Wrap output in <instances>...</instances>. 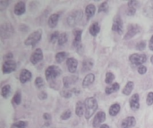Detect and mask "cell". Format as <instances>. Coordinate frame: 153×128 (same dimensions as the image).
<instances>
[{
    "instance_id": "obj_1",
    "label": "cell",
    "mask_w": 153,
    "mask_h": 128,
    "mask_svg": "<svg viewBox=\"0 0 153 128\" xmlns=\"http://www.w3.org/2000/svg\"><path fill=\"white\" fill-rule=\"evenodd\" d=\"M84 106H85V114H84L85 118L90 119L98 109L97 100L93 97H89L85 100Z\"/></svg>"
},
{
    "instance_id": "obj_2",
    "label": "cell",
    "mask_w": 153,
    "mask_h": 128,
    "mask_svg": "<svg viewBox=\"0 0 153 128\" xmlns=\"http://www.w3.org/2000/svg\"><path fill=\"white\" fill-rule=\"evenodd\" d=\"M82 10H74L66 18V21L67 24L71 27L75 26L76 24H78L82 19Z\"/></svg>"
},
{
    "instance_id": "obj_3",
    "label": "cell",
    "mask_w": 153,
    "mask_h": 128,
    "mask_svg": "<svg viewBox=\"0 0 153 128\" xmlns=\"http://www.w3.org/2000/svg\"><path fill=\"white\" fill-rule=\"evenodd\" d=\"M61 69L57 66L52 65L47 68L46 71H45V76L47 80H54L56 79V78H57L58 76H60L61 74Z\"/></svg>"
},
{
    "instance_id": "obj_4",
    "label": "cell",
    "mask_w": 153,
    "mask_h": 128,
    "mask_svg": "<svg viewBox=\"0 0 153 128\" xmlns=\"http://www.w3.org/2000/svg\"><path fill=\"white\" fill-rule=\"evenodd\" d=\"M41 39V30H36L34 32H32L24 41L25 45H30V46H34L36 44H38L39 42V40Z\"/></svg>"
},
{
    "instance_id": "obj_5",
    "label": "cell",
    "mask_w": 153,
    "mask_h": 128,
    "mask_svg": "<svg viewBox=\"0 0 153 128\" xmlns=\"http://www.w3.org/2000/svg\"><path fill=\"white\" fill-rule=\"evenodd\" d=\"M129 60L132 64L136 66H142V64H143L147 61V56L143 53H134L130 56Z\"/></svg>"
},
{
    "instance_id": "obj_6",
    "label": "cell",
    "mask_w": 153,
    "mask_h": 128,
    "mask_svg": "<svg viewBox=\"0 0 153 128\" xmlns=\"http://www.w3.org/2000/svg\"><path fill=\"white\" fill-rule=\"evenodd\" d=\"M141 32V27L136 25V24H131L128 26V29H127V32L125 36V39L126 40H128V39H131L133 38L135 35H137L138 33Z\"/></svg>"
},
{
    "instance_id": "obj_7",
    "label": "cell",
    "mask_w": 153,
    "mask_h": 128,
    "mask_svg": "<svg viewBox=\"0 0 153 128\" xmlns=\"http://www.w3.org/2000/svg\"><path fill=\"white\" fill-rule=\"evenodd\" d=\"M82 29H74V46L76 48L77 52L82 50Z\"/></svg>"
},
{
    "instance_id": "obj_8",
    "label": "cell",
    "mask_w": 153,
    "mask_h": 128,
    "mask_svg": "<svg viewBox=\"0 0 153 128\" xmlns=\"http://www.w3.org/2000/svg\"><path fill=\"white\" fill-rule=\"evenodd\" d=\"M15 69H16V63H15V61H11V60L4 61L3 66H2V71H3L4 74L12 73Z\"/></svg>"
},
{
    "instance_id": "obj_9",
    "label": "cell",
    "mask_w": 153,
    "mask_h": 128,
    "mask_svg": "<svg viewBox=\"0 0 153 128\" xmlns=\"http://www.w3.org/2000/svg\"><path fill=\"white\" fill-rule=\"evenodd\" d=\"M112 30L115 32H117L118 34H121L123 32V21L119 15H117L114 18L113 25H112Z\"/></svg>"
},
{
    "instance_id": "obj_10",
    "label": "cell",
    "mask_w": 153,
    "mask_h": 128,
    "mask_svg": "<svg viewBox=\"0 0 153 128\" xmlns=\"http://www.w3.org/2000/svg\"><path fill=\"white\" fill-rule=\"evenodd\" d=\"M43 60V53L40 48H37L30 56V62L34 65L38 64L39 61Z\"/></svg>"
},
{
    "instance_id": "obj_11",
    "label": "cell",
    "mask_w": 153,
    "mask_h": 128,
    "mask_svg": "<svg viewBox=\"0 0 153 128\" xmlns=\"http://www.w3.org/2000/svg\"><path fill=\"white\" fill-rule=\"evenodd\" d=\"M106 119V114L104 111H100L96 114V116L93 118V122H92V126L93 127L97 128L100 126V124H102Z\"/></svg>"
},
{
    "instance_id": "obj_12",
    "label": "cell",
    "mask_w": 153,
    "mask_h": 128,
    "mask_svg": "<svg viewBox=\"0 0 153 128\" xmlns=\"http://www.w3.org/2000/svg\"><path fill=\"white\" fill-rule=\"evenodd\" d=\"M13 33V27L10 24H4L1 26V36L2 38H7L10 37Z\"/></svg>"
},
{
    "instance_id": "obj_13",
    "label": "cell",
    "mask_w": 153,
    "mask_h": 128,
    "mask_svg": "<svg viewBox=\"0 0 153 128\" xmlns=\"http://www.w3.org/2000/svg\"><path fill=\"white\" fill-rule=\"evenodd\" d=\"M130 107L133 110L136 111L140 108V97L138 94H134L130 99Z\"/></svg>"
},
{
    "instance_id": "obj_14",
    "label": "cell",
    "mask_w": 153,
    "mask_h": 128,
    "mask_svg": "<svg viewBox=\"0 0 153 128\" xmlns=\"http://www.w3.org/2000/svg\"><path fill=\"white\" fill-rule=\"evenodd\" d=\"M32 74L30 70L28 69H22L21 73H20V82L22 84H25L28 81H30L31 79Z\"/></svg>"
},
{
    "instance_id": "obj_15",
    "label": "cell",
    "mask_w": 153,
    "mask_h": 128,
    "mask_svg": "<svg viewBox=\"0 0 153 128\" xmlns=\"http://www.w3.org/2000/svg\"><path fill=\"white\" fill-rule=\"evenodd\" d=\"M66 65H67V69H68L69 72L74 73L76 71V69H77L78 61L74 58H69V59H67Z\"/></svg>"
},
{
    "instance_id": "obj_16",
    "label": "cell",
    "mask_w": 153,
    "mask_h": 128,
    "mask_svg": "<svg viewBox=\"0 0 153 128\" xmlns=\"http://www.w3.org/2000/svg\"><path fill=\"white\" fill-rule=\"evenodd\" d=\"M143 13L145 16L149 18H153V0L146 3V4L143 7Z\"/></svg>"
},
{
    "instance_id": "obj_17",
    "label": "cell",
    "mask_w": 153,
    "mask_h": 128,
    "mask_svg": "<svg viewBox=\"0 0 153 128\" xmlns=\"http://www.w3.org/2000/svg\"><path fill=\"white\" fill-rule=\"evenodd\" d=\"M127 5H128L127 12H126L127 15L133 16L135 13V12H136L137 6L139 5V2L138 1H130V2H128Z\"/></svg>"
},
{
    "instance_id": "obj_18",
    "label": "cell",
    "mask_w": 153,
    "mask_h": 128,
    "mask_svg": "<svg viewBox=\"0 0 153 128\" xmlns=\"http://www.w3.org/2000/svg\"><path fill=\"white\" fill-rule=\"evenodd\" d=\"M135 118L134 117H128L126 118H125L121 124V127L122 128H131L133 127L135 125Z\"/></svg>"
},
{
    "instance_id": "obj_19",
    "label": "cell",
    "mask_w": 153,
    "mask_h": 128,
    "mask_svg": "<svg viewBox=\"0 0 153 128\" xmlns=\"http://www.w3.org/2000/svg\"><path fill=\"white\" fill-rule=\"evenodd\" d=\"M13 12L16 15H22L25 12V3L24 2H18L13 9Z\"/></svg>"
},
{
    "instance_id": "obj_20",
    "label": "cell",
    "mask_w": 153,
    "mask_h": 128,
    "mask_svg": "<svg viewBox=\"0 0 153 128\" xmlns=\"http://www.w3.org/2000/svg\"><path fill=\"white\" fill-rule=\"evenodd\" d=\"M94 64V61L91 58H86L83 60L82 61V71H89L92 69Z\"/></svg>"
},
{
    "instance_id": "obj_21",
    "label": "cell",
    "mask_w": 153,
    "mask_h": 128,
    "mask_svg": "<svg viewBox=\"0 0 153 128\" xmlns=\"http://www.w3.org/2000/svg\"><path fill=\"white\" fill-rule=\"evenodd\" d=\"M78 80V77L76 76H73V77H65L63 78V83H64V86L65 87H69L71 85H74L77 82Z\"/></svg>"
},
{
    "instance_id": "obj_22",
    "label": "cell",
    "mask_w": 153,
    "mask_h": 128,
    "mask_svg": "<svg viewBox=\"0 0 153 128\" xmlns=\"http://www.w3.org/2000/svg\"><path fill=\"white\" fill-rule=\"evenodd\" d=\"M94 81H95V76H94V74L90 73V74H88V75L84 78V79H83V81H82V86H83V87H88V86H90L91 84H93Z\"/></svg>"
},
{
    "instance_id": "obj_23",
    "label": "cell",
    "mask_w": 153,
    "mask_h": 128,
    "mask_svg": "<svg viewBox=\"0 0 153 128\" xmlns=\"http://www.w3.org/2000/svg\"><path fill=\"white\" fill-rule=\"evenodd\" d=\"M75 113L78 117H82L83 114H85V106L84 103H82V102H78L76 103V107H75Z\"/></svg>"
},
{
    "instance_id": "obj_24",
    "label": "cell",
    "mask_w": 153,
    "mask_h": 128,
    "mask_svg": "<svg viewBox=\"0 0 153 128\" xmlns=\"http://www.w3.org/2000/svg\"><path fill=\"white\" fill-rule=\"evenodd\" d=\"M95 12H96V7L94 4H90L86 6L85 8V13H86V16H87V19L90 20L94 14H95Z\"/></svg>"
},
{
    "instance_id": "obj_25",
    "label": "cell",
    "mask_w": 153,
    "mask_h": 128,
    "mask_svg": "<svg viewBox=\"0 0 153 128\" xmlns=\"http://www.w3.org/2000/svg\"><path fill=\"white\" fill-rule=\"evenodd\" d=\"M58 20H59V13H53L48 18V26L50 28H55L57 25Z\"/></svg>"
},
{
    "instance_id": "obj_26",
    "label": "cell",
    "mask_w": 153,
    "mask_h": 128,
    "mask_svg": "<svg viewBox=\"0 0 153 128\" xmlns=\"http://www.w3.org/2000/svg\"><path fill=\"white\" fill-rule=\"evenodd\" d=\"M89 31H90V34L93 37L97 36L99 34V32L100 31V27L99 25L98 22H94L91 25L90 29H89Z\"/></svg>"
},
{
    "instance_id": "obj_27",
    "label": "cell",
    "mask_w": 153,
    "mask_h": 128,
    "mask_svg": "<svg viewBox=\"0 0 153 128\" xmlns=\"http://www.w3.org/2000/svg\"><path fill=\"white\" fill-rule=\"evenodd\" d=\"M118 90H119V84L115 83L109 86H107L105 89V93H106V94H111L115 92H117Z\"/></svg>"
},
{
    "instance_id": "obj_28",
    "label": "cell",
    "mask_w": 153,
    "mask_h": 128,
    "mask_svg": "<svg viewBox=\"0 0 153 128\" xmlns=\"http://www.w3.org/2000/svg\"><path fill=\"white\" fill-rule=\"evenodd\" d=\"M119 111H120V105L118 103H114L109 108V114L112 117L117 116L119 113Z\"/></svg>"
},
{
    "instance_id": "obj_29",
    "label": "cell",
    "mask_w": 153,
    "mask_h": 128,
    "mask_svg": "<svg viewBox=\"0 0 153 128\" xmlns=\"http://www.w3.org/2000/svg\"><path fill=\"white\" fill-rule=\"evenodd\" d=\"M133 89H134V82L129 81V82H127V84L126 85L125 88L123 89V94L125 95H129L132 93Z\"/></svg>"
},
{
    "instance_id": "obj_30",
    "label": "cell",
    "mask_w": 153,
    "mask_h": 128,
    "mask_svg": "<svg viewBox=\"0 0 153 128\" xmlns=\"http://www.w3.org/2000/svg\"><path fill=\"white\" fill-rule=\"evenodd\" d=\"M1 94L4 98H8L11 94V86L9 85H5L1 89Z\"/></svg>"
},
{
    "instance_id": "obj_31",
    "label": "cell",
    "mask_w": 153,
    "mask_h": 128,
    "mask_svg": "<svg viewBox=\"0 0 153 128\" xmlns=\"http://www.w3.org/2000/svg\"><path fill=\"white\" fill-rule=\"evenodd\" d=\"M66 57H67V53L65 52H60L56 54V61L57 63H61L66 59Z\"/></svg>"
},
{
    "instance_id": "obj_32",
    "label": "cell",
    "mask_w": 153,
    "mask_h": 128,
    "mask_svg": "<svg viewBox=\"0 0 153 128\" xmlns=\"http://www.w3.org/2000/svg\"><path fill=\"white\" fill-rule=\"evenodd\" d=\"M21 102H22V96H21V94H20L19 92H17V93L14 94V96L13 97L12 104H13V106H17V105H19V104L21 103Z\"/></svg>"
},
{
    "instance_id": "obj_33",
    "label": "cell",
    "mask_w": 153,
    "mask_h": 128,
    "mask_svg": "<svg viewBox=\"0 0 153 128\" xmlns=\"http://www.w3.org/2000/svg\"><path fill=\"white\" fill-rule=\"evenodd\" d=\"M28 126V123L26 121H17L12 125L11 128H26Z\"/></svg>"
},
{
    "instance_id": "obj_34",
    "label": "cell",
    "mask_w": 153,
    "mask_h": 128,
    "mask_svg": "<svg viewBox=\"0 0 153 128\" xmlns=\"http://www.w3.org/2000/svg\"><path fill=\"white\" fill-rule=\"evenodd\" d=\"M67 34L66 33H62L60 34L59 36V38H58V45H64L66 42H67Z\"/></svg>"
},
{
    "instance_id": "obj_35",
    "label": "cell",
    "mask_w": 153,
    "mask_h": 128,
    "mask_svg": "<svg viewBox=\"0 0 153 128\" xmlns=\"http://www.w3.org/2000/svg\"><path fill=\"white\" fill-rule=\"evenodd\" d=\"M115 80V76H114V74L112 73V72H107L106 73V79H105V82L107 83V84H112L113 83V81Z\"/></svg>"
},
{
    "instance_id": "obj_36",
    "label": "cell",
    "mask_w": 153,
    "mask_h": 128,
    "mask_svg": "<svg viewBox=\"0 0 153 128\" xmlns=\"http://www.w3.org/2000/svg\"><path fill=\"white\" fill-rule=\"evenodd\" d=\"M108 2H103L100 5V7H99V10H98V12L100 13V12H108Z\"/></svg>"
},
{
    "instance_id": "obj_37",
    "label": "cell",
    "mask_w": 153,
    "mask_h": 128,
    "mask_svg": "<svg viewBox=\"0 0 153 128\" xmlns=\"http://www.w3.org/2000/svg\"><path fill=\"white\" fill-rule=\"evenodd\" d=\"M60 94H61V96L62 97H64V98H70V97H72V95H73V91H69V90H63V91H61L60 92Z\"/></svg>"
},
{
    "instance_id": "obj_38",
    "label": "cell",
    "mask_w": 153,
    "mask_h": 128,
    "mask_svg": "<svg viewBox=\"0 0 153 128\" xmlns=\"http://www.w3.org/2000/svg\"><path fill=\"white\" fill-rule=\"evenodd\" d=\"M59 33L57 32V31H55V32H53L51 35H50V38H49V40H50V42L51 43H55L56 41H57L58 40V38H59Z\"/></svg>"
},
{
    "instance_id": "obj_39",
    "label": "cell",
    "mask_w": 153,
    "mask_h": 128,
    "mask_svg": "<svg viewBox=\"0 0 153 128\" xmlns=\"http://www.w3.org/2000/svg\"><path fill=\"white\" fill-rule=\"evenodd\" d=\"M35 86L38 88H41V87H43L45 86V83H44L43 79L40 77H39V78H36V80H35Z\"/></svg>"
},
{
    "instance_id": "obj_40",
    "label": "cell",
    "mask_w": 153,
    "mask_h": 128,
    "mask_svg": "<svg viewBox=\"0 0 153 128\" xmlns=\"http://www.w3.org/2000/svg\"><path fill=\"white\" fill-rule=\"evenodd\" d=\"M72 116V111L71 110H66L65 111L62 115H61V119L62 120H66V119H69Z\"/></svg>"
},
{
    "instance_id": "obj_41",
    "label": "cell",
    "mask_w": 153,
    "mask_h": 128,
    "mask_svg": "<svg viewBox=\"0 0 153 128\" xmlns=\"http://www.w3.org/2000/svg\"><path fill=\"white\" fill-rule=\"evenodd\" d=\"M146 102H147V105L151 106L153 104V92H151L148 94L147 95V99H146Z\"/></svg>"
},
{
    "instance_id": "obj_42",
    "label": "cell",
    "mask_w": 153,
    "mask_h": 128,
    "mask_svg": "<svg viewBox=\"0 0 153 128\" xmlns=\"http://www.w3.org/2000/svg\"><path fill=\"white\" fill-rule=\"evenodd\" d=\"M145 46H146V42L145 41H141L136 45V48L138 50H140V51H143L145 48Z\"/></svg>"
},
{
    "instance_id": "obj_43",
    "label": "cell",
    "mask_w": 153,
    "mask_h": 128,
    "mask_svg": "<svg viewBox=\"0 0 153 128\" xmlns=\"http://www.w3.org/2000/svg\"><path fill=\"white\" fill-rule=\"evenodd\" d=\"M146 71H147V68H146L145 66H143V65L139 66V68H138V73H139V74L143 75V74L146 73Z\"/></svg>"
},
{
    "instance_id": "obj_44",
    "label": "cell",
    "mask_w": 153,
    "mask_h": 128,
    "mask_svg": "<svg viewBox=\"0 0 153 128\" xmlns=\"http://www.w3.org/2000/svg\"><path fill=\"white\" fill-rule=\"evenodd\" d=\"M9 4V1H0V10H4Z\"/></svg>"
},
{
    "instance_id": "obj_45",
    "label": "cell",
    "mask_w": 153,
    "mask_h": 128,
    "mask_svg": "<svg viewBox=\"0 0 153 128\" xmlns=\"http://www.w3.org/2000/svg\"><path fill=\"white\" fill-rule=\"evenodd\" d=\"M47 97H48V94H47L46 92H40V93L39 94V98L40 100H46Z\"/></svg>"
},
{
    "instance_id": "obj_46",
    "label": "cell",
    "mask_w": 153,
    "mask_h": 128,
    "mask_svg": "<svg viewBox=\"0 0 153 128\" xmlns=\"http://www.w3.org/2000/svg\"><path fill=\"white\" fill-rule=\"evenodd\" d=\"M43 118H44L46 121H50V120H51V116H50V114H48V113H45V114L43 115Z\"/></svg>"
},
{
    "instance_id": "obj_47",
    "label": "cell",
    "mask_w": 153,
    "mask_h": 128,
    "mask_svg": "<svg viewBox=\"0 0 153 128\" xmlns=\"http://www.w3.org/2000/svg\"><path fill=\"white\" fill-rule=\"evenodd\" d=\"M149 48L151 51H153V36L152 37L151 40H150V43H149Z\"/></svg>"
},
{
    "instance_id": "obj_48",
    "label": "cell",
    "mask_w": 153,
    "mask_h": 128,
    "mask_svg": "<svg viewBox=\"0 0 153 128\" xmlns=\"http://www.w3.org/2000/svg\"><path fill=\"white\" fill-rule=\"evenodd\" d=\"M12 57H13V54L12 53H9V54H6L4 56V59H11Z\"/></svg>"
},
{
    "instance_id": "obj_49",
    "label": "cell",
    "mask_w": 153,
    "mask_h": 128,
    "mask_svg": "<svg viewBox=\"0 0 153 128\" xmlns=\"http://www.w3.org/2000/svg\"><path fill=\"white\" fill-rule=\"evenodd\" d=\"M100 128H109V127H108V125L104 124V125H101V126H100Z\"/></svg>"
},
{
    "instance_id": "obj_50",
    "label": "cell",
    "mask_w": 153,
    "mask_h": 128,
    "mask_svg": "<svg viewBox=\"0 0 153 128\" xmlns=\"http://www.w3.org/2000/svg\"><path fill=\"white\" fill-rule=\"evenodd\" d=\"M151 62H152V63L153 64V55L152 56V57H151Z\"/></svg>"
},
{
    "instance_id": "obj_51",
    "label": "cell",
    "mask_w": 153,
    "mask_h": 128,
    "mask_svg": "<svg viewBox=\"0 0 153 128\" xmlns=\"http://www.w3.org/2000/svg\"><path fill=\"white\" fill-rule=\"evenodd\" d=\"M42 128H46V127H42Z\"/></svg>"
}]
</instances>
